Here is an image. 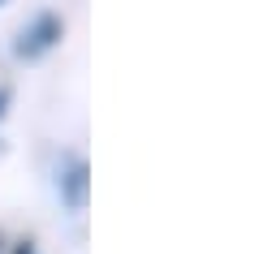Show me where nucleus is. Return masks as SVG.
I'll list each match as a JSON object with an SVG mask.
<instances>
[{
  "label": "nucleus",
  "mask_w": 259,
  "mask_h": 254,
  "mask_svg": "<svg viewBox=\"0 0 259 254\" xmlns=\"http://www.w3.org/2000/svg\"><path fill=\"white\" fill-rule=\"evenodd\" d=\"M61 18H52V13H44V18H35L26 30L18 35V43H13V52L22 56V61H35V56H44V52H52L56 47V39H61Z\"/></svg>",
  "instance_id": "f257e3e1"
},
{
  "label": "nucleus",
  "mask_w": 259,
  "mask_h": 254,
  "mask_svg": "<svg viewBox=\"0 0 259 254\" xmlns=\"http://www.w3.org/2000/svg\"><path fill=\"white\" fill-rule=\"evenodd\" d=\"M5 108H9V91L0 86V117H5Z\"/></svg>",
  "instance_id": "7ed1b4c3"
},
{
  "label": "nucleus",
  "mask_w": 259,
  "mask_h": 254,
  "mask_svg": "<svg viewBox=\"0 0 259 254\" xmlns=\"http://www.w3.org/2000/svg\"><path fill=\"white\" fill-rule=\"evenodd\" d=\"M56 185H61V198L69 202V207H82V202H87V164L82 160H69L61 168V177H56Z\"/></svg>",
  "instance_id": "f03ea898"
}]
</instances>
